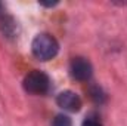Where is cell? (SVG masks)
Wrapping results in <instances>:
<instances>
[{
  "label": "cell",
  "instance_id": "6da1fadb",
  "mask_svg": "<svg viewBox=\"0 0 127 126\" xmlns=\"http://www.w3.org/2000/svg\"><path fill=\"white\" fill-rule=\"evenodd\" d=\"M31 49L37 60L49 61V60L56 57V54L59 51V45L53 36H50L47 33H41V34H37L34 37Z\"/></svg>",
  "mask_w": 127,
  "mask_h": 126
},
{
  "label": "cell",
  "instance_id": "7a4b0ae2",
  "mask_svg": "<svg viewBox=\"0 0 127 126\" xmlns=\"http://www.w3.org/2000/svg\"><path fill=\"white\" fill-rule=\"evenodd\" d=\"M49 86H50V80H49L47 74H44L43 71H38V70H32L24 79V88L30 94L43 95L49 91Z\"/></svg>",
  "mask_w": 127,
  "mask_h": 126
},
{
  "label": "cell",
  "instance_id": "3957f363",
  "mask_svg": "<svg viewBox=\"0 0 127 126\" xmlns=\"http://www.w3.org/2000/svg\"><path fill=\"white\" fill-rule=\"evenodd\" d=\"M69 73H71L72 79H75L78 82H86V80H89L92 77L93 68H92V64L89 63L86 58L77 57V58H74L71 61Z\"/></svg>",
  "mask_w": 127,
  "mask_h": 126
},
{
  "label": "cell",
  "instance_id": "277c9868",
  "mask_svg": "<svg viewBox=\"0 0 127 126\" xmlns=\"http://www.w3.org/2000/svg\"><path fill=\"white\" fill-rule=\"evenodd\" d=\"M56 102L58 105L66 110V111H71V113H75L81 108V99L80 96L72 92V91H64L56 96Z\"/></svg>",
  "mask_w": 127,
  "mask_h": 126
},
{
  "label": "cell",
  "instance_id": "5b68a950",
  "mask_svg": "<svg viewBox=\"0 0 127 126\" xmlns=\"http://www.w3.org/2000/svg\"><path fill=\"white\" fill-rule=\"evenodd\" d=\"M0 28H1V31L4 33V34L13 36L15 34V30H16V24H15L13 18H10L6 13H1L0 15Z\"/></svg>",
  "mask_w": 127,
  "mask_h": 126
},
{
  "label": "cell",
  "instance_id": "8992f818",
  "mask_svg": "<svg viewBox=\"0 0 127 126\" xmlns=\"http://www.w3.org/2000/svg\"><path fill=\"white\" fill-rule=\"evenodd\" d=\"M52 126H72V122H71V119H69L68 116H65V114H58V116L53 119Z\"/></svg>",
  "mask_w": 127,
  "mask_h": 126
},
{
  "label": "cell",
  "instance_id": "52a82bcc",
  "mask_svg": "<svg viewBox=\"0 0 127 126\" xmlns=\"http://www.w3.org/2000/svg\"><path fill=\"white\" fill-rule=\"evenodd\" d=\"M81 126H102V123H100L97 119H95V117H87V119L83 122Z\"/></svg>",
  "mask_w": 127,
  "mask_h": 126
},
{
  "label": "cell",
  "instance_id": "ba28073f",
  "mask_svg": "<svg viewBox=\"0 0 127 126\" xmlns=\"http://www.w3.org/2000/svg\"><path fill=\"white\" fill-rule=\"evenodd\" d=\"M1 13H4V12H3V4L0 3V15H1Z\"/></svg>",
  "mask_w": 127,
  "mask_h": 126
}]
</instances>
